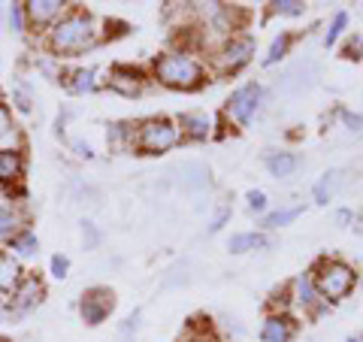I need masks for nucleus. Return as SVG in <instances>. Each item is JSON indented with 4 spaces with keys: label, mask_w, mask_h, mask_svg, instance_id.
<instances>
[{
    "label": "nucleus",
    "mask_w": 363,
    "mask_h": 342,
    "mask_svg": "<svg viewBox=\"0 0 363 342\" xmlns=\"http://www.w3.org/2000/svg\"><path fill=\"white\" fill-rule=\"evenodd\" d=\"M70 4H64V0H28L25 4V16H28V28L30 31H49L55 21H58Z\"/></svg>",
    "instance_id": "obj_9"
},
{
    "label": "nucleus",
    "mask_w": 363,
    "mask_h": 342,
    "mask_svg": "<svg viewBox=\"0 0 363 342\" xmlns=\"http://www.w3.org/2000/svg\"><path fill=\"white\" fill-rule=\"evenodd\" d=\"M104 40L100 21L85 6H70L55 25L43 33V43L55 58H76Z\"/></svg>",
    "instance_id": "obj_1"
},
{
    "label": "nucleus",
    "mask_w": 363,
    "mask_h": 342,
    "mask_svg": "<svg viewBox=\"0 0 363 342\" xmlns=\"http://www.w3.org/2000/svg\"><path fill=\"white\" fill-rule=\"evenodd\" d=\"M9 28L16 33L28 31V16H25V4H9Z\"/></svg>",
    "instance_id": "obj_27"
},
{
    "label": "nucleus",
    "mask_w": 363,
    "mask_h": 342,
    "mask_svg": "<svg viewBox=\"0 0 363 342\" xmlns=\"http://www.w3.org/2000/svg\"><path fill=\"white\" fill-rule=\"evenodd\" d=\"M227 219H230V209H227V206H224V209H221L218 215H215V221L209 224V233H218V231H221V227H224V221H227Z\"/></svg>",
    "instance_id": "obj_33"
},
{
    "label": "nucleus",
    "mask_w": 363,
    "mask_h": 342,
    "mask_svg": "<svg viewBox=\"0 0 363 342\" xmlns=\"http://www.w3.org/2000/svg\"><path fill=\"white\" fill-rule=\"evenodd\" d=\"M260 100H264V85L260 82H245L233 88L224 104V118H230L236 128H248L260 109Z\"/></svg>",
    "instance_id": "obj_6"
},
{
    "label": "nucleus",
    "mask_w": 363,
    "mask_h": 342,
    "mask_svg": "<svg viewBox=\"0 0 363 342\" xmlns=\"http://www.w3.org/2000/svg\"><path fill=\"white\" fill-rule=\"evenodd\" d=\"M43 297H45V285H43V279H37V276H25V282H21L18 288H16V294H13V300H9L6 309H13V312H28V309H33V306H40Z\"/></svg>",
    "instance_id": "obj_11"
},
{
    "label": "nucleus",
    "mask_w": 363,
    "mask_h": 342,
    "mask_svg": "<svg viewBox=\"0 0 363 342\" xmlns=\"http://www.w3.org/2000/svg\"><path fill=\"white\" fill-rule=\"evenodd\" d=\"M294 43H297V33H291V31H279V37L269 43V49L264 55V67H272V64H279V61H285L291 49H294Z\"/></svg>",
    "instance_id": "obj_17"
},
{
    "label": "nucleus",
    "mask_w": 363,
    "mask_h": 342,
    "mask_svg": "<svg viewBox=\"0 0 363 342\" xmlns=\"http://www.w3.org/2000/svg\"><path fill=\"white\" fill-rule=\"evenodd\" d=\"M67 272H70V258H67V255H55L52 258V276L55 279H67Z\"/></svg>",
    "instance_id": "obj_30"
},
{
    "label": "nucleus",
    "mask_w": 363,
    "mask_h": 342,
    "mask_svg": "<svg viewBox=\"0 0 363 342\" xmlns=\"http://www.w3.org/2000/svg\"><path fill=\"white\" fill-rule=\"evenodd\" d=\"M297 167H300V158L294 155V152H272L269 158H267V170L276 179H288V176H294L297 173Z\"/></svg>",
    "instance_id": "obj_18"
},
{
    "label": "nucleus",
    "mask_w": 363,
    "mask_h": 342,
    "mask_svg": "<svg viewBox=\"0 0 363 342\" xmlns=\"http://www.w3.org/2000/svg\"><path fill=\"white\" fill-rule=\"evenodd\" d=\"M342 116V124L348 131H363V116H357V112H348V109H342L339 112Z\"/></svg>",
    "instance_id": "obj_31"
},
{
    "label": "nucleus",
    "mask_w": 363,
    "mask_h": 342,
    "mask_svg": "<svg viewBox=\"0 0 363 342\" xmlns=\"http://www.w3.org/2000/svg\"><path fill=\"white\" fill-rule=\"evenodd\" d=\"M182 342H218V339H215V336H209L206 330H197V327H191Z\"/></svg>",
    "instance_id": "obj_32"
},
{
    "label": "nucleus",
    "mask_w": 363,
    "mask_h": 342,
    "mask_svg": "<svg viewBox=\"0 0 363 342\" xmlns=\"http://www.w3.org/2000/svg\"><path fill=\"white\" fill-rule=\"evenodd\" d=\"M357 342H363V333H360V336H357Z\"/></svg>",
    "instance_id": "obj_37"
},
{
    "label": "nucleus",
    "mask_w": 363,
    "mask_h": 342,
    "mask_svg": "<svg viewBox=\"0 0 363 342\" xmlns=\"http://www.w3.org/2000/svg\"><path fill=\"white\" fill-rule=\"evenodd\" d=\"M255 58V40L248 33H236V37L218 43V49L212 52V67L218 76H233L240 73L242 67H248Z\"/></svg>",
    "instance_id": "obj_5"
},
{
    "label": "nucleus",
    "mask_w": 363,
    "mask_h": 342,
    "mask_svg": "<svg viewBox=\"0 0 363 342\" xmlns=\"http://www.w3.org/2000/svg\"><path fill=\"white\" fill-rule=\"evenodd\" d=\"M9 248H13V255L21 260V258H37L40 255V239L33 231H18L13 239H9Z\"/></svg>",
    "instance_id": "obj_20"
},
{
    "label": "nucleus",
    "mask_w": 363,
    "mask_h": 342,
    "mask_svg": "<svg viewBox=\"0 0 363 342\" xmlns=\"http://www.w3.org/2000/svg\"><path fill=\"white\" fill-rule=\"evenodd\" d=\"M28 272L21 270V260L13 252L0 248V294H16V288L25 282Z\"/></svg>",
    "instance_id": "obj_14"
},
{
    "label": "nucleus",
    "mask_w": 363,
    "mask_h": 342,
    "mask_svg": "<svg viewBox=\"0 0 363 342\" xmlns=\"http://www.w3.org/2000/svg\"><path fill=\"white\" fill-rule=\"evenodd\" d=\"M106 85H109V91H116L121 97H136L149 85V73L133 64H112L106 73Z\"/></svg>",
    "instance_id": "obj_7"
},
{
    "label": "nucleus",
    "mask_w": 363,
    "mask_h": 342,
    "mask_svg": "<svg viewBox=\"0 0 363 342\" xmlns=\"http://www.w3.org/2000/svg\"><path fill=\"white\" fill-rule=\"evenodd\" d=\"M16 133V121H13V112L9 106L4 104V97H0V140H6V136Z\"/></svg>",
    "instance_id": "obj_28"
},
{
    "label": "nucleus",
    "mask_w": 363,
    "mask_h": 342,
    "mask_svg": "<svg viewBox=\"0 0 363 342\" xmlns=\"http://www.w3.org/2000/svg\"><path fill=\"white\" fill-rule=\"evenodd\" d=\"M339 179H342V173L339 170H330V173H324L321 179H318V185L312 188V194H315V203H324L333 197V191H336V185H339Z\"/></svg>",
    "instance_id": "obj_22"
},
{
    "label": "nucleus",
    "mask_w": 363,
    "mask_h": 342,
    "mask_svg": "<svg viewBox=\"0 0 363 342\" xmlns=\"http://www.w3.org/2000/svg\"><path fill=\"white\" fill-rule=\"evenodd\" d=\"M303 215V206H288V209H276V212H269L267 219H264V227L267 231H276V227H285L291 221H297Z\"/></svg>",
    "instance_id": "obj_23"
},
{
    "label": "nucleus",
    "mask_w": 363,
    "mask_h": 342,
    "mask_svg": "<svg viewBox=\"0 0 363 342\" xmlns=\"http://www.w3.org/2000/svg\"><path fill=\"white\" fill-rule=\"evenodd\" d=\"M291 300L303 306L306 312H318V309H324V300L318 297V291H315V282H312V272H303V276H297L291 282Z\"/></svg>",
    "instance_id": "obj_13"
},
{
    "label": "nucleus",
    "mask_w": 363,
    "mask_h": 342,
    "mask_svg": "<svg viewBox=\"0 0 363 342\" xmlns=\"http://www.w3.org/2000/svg\"><path fill=\"white\" fill-rule=\"evenodd\" d=\"M182 143V131L176 118L155 116L140 124H133V145L140 155H167Z\"/></svg>",
    "instance_id": "obj_4"
},
{
    "label": "nucleus",
    "mask_w": 363,
    "mask_h": 342,
    "mask_svg": "<svg viewBox=\"0 0 363 342\" xmlns=\"http://www.w3.org/2000/svg\"><path fill=\"white\" fill-rule=\"evenodd\" d=\"M309 272L318 297L324 303H342L357 288V270L339 258H321Z\"/></svg>",
    "instance_id": "obj_3"
},
{
    "label": "nucleus",
    "mask_w": 363,
    "mask_h": 342,
    "mask_svg": "<svg viewBox=\"0 0 363 342\" xmlns=\"http://www.w3.org/2000/svg\"><path fill=\"white\" fill-rule=\"evenodd\" d=\"M21 176H25L21 149H0V182H18Z\"/></svg>",
    "instance_id": "obj_15"
},
{
    "label": "nucleus",
    "mask_w": 363,
    "mask_h": 342,
    "mask_svg": "<svg viewBox=\"0 0 363 342\" xmlns=\"http://www.w3.org/2000/svg\"><path fill=\"white\" fill-rule=\"evenodd\" d=\"M116 309V294H112L109 288H104V285H97V288H88L82 294V300H79V312H82V321L97 327L104 324L109 312Z\"/></svg>",
    "instance_id": "obj_8"
},
{
    "label": "nucleus",
    "mask_w": 363,
    "mask_h": 342,
    "mask_svg": "<svg viewBox=\"0 0 363 342\" xmlns=\"http://www.w3.org/2000/svg\"><path fill=\"white\" fill-rule=\"evenodd\" d=\"M345 28H348V13H345V9H339V13L333 16V21H330V28H327V33H324V45H327V49H333V45L342 40Z\"/></svg>",
    "instance_id": "obj_25"
},
{
    "label": "nucleus",
    "mask_w": 363,
    "mask_h": 342,
    "mask_svg": "<svg viewBox=\"0 0 363 342\" xmlns=\"http://www.w3.org/2000/svg\"><path fill=\"white\" fill-rule=\"evenodd\" d=\"M354 221H357V233H363V209H360V215H357Z\"/></svg>",
    "instance_id": "obj_35"
},
{
    "label": "nucleus",
    "mask_w": 363,
    "mask_h": 342,
    "mask_svg": "<svg viewBox=\"0 0 363 342\" xmlns=\"http://www.w3.org/2000/svg\"><path fill=\"white\" fill-rule=\"evenodd\" d=\"M67 88L73 91V94H88V91L97 88V70H91V67H79V70L67 73Z\"/></svg>",
    "instance_id": "obj_21"
},
{
    "label": "nucleus",
    "mask_w": 363,
    "mask_h": 342,
    "mask_svg": "<svg viewBox=\"0 0 363 342\" xmlns=\"http://www.w3.org/2000/svg\"><path fill=\"white\" fill-rule=\"evenodd\" d=\"M179 131H182V140H191V143H206L209 136L215 133L212 128V118L206 112H185V116H179Z\"/></svg>",
    "instance_id": "obj_12"
},
{
    "label": "nucleus",
    "mask_w": 363,
    "mask_h": 342,
    "mask_svg": "<svg viewBox=\"0 0 363 342\" xmlns=\"http://www.w3.org/2000/svg\"><path fill=\"white\" fill-rule=\"evenodd\" d=\"M269 13L272 16H285V18H300V16H306V4L303 0H272Z\"/></svg>",
    "instance_id": "obj_24"
},
{
    "label": "nucleus",
    "mask_w": 363,
    "mask_h": 342,
    "mask_svg": "<svg viewBox=\"0 0 363 342\" xmlns=\"http://www.w3.org/2000/svg\"><path fill=\"white\" fill-rule=\"evenodd\" d=\"M152 79L169 91H197L209 82V70L194 52L169 49L152 61Z\"/></svg>",
    "instance_id": "obj_2"
},
{
    "label": "nucleus",
    "mask_w": 363,
    "mask_h": 342,
    "mask_svg": "<svg viewBox=\"0 0 363 342\" xmlns=\"http://www.w3.org/2000/svg\"><path fill=\"white\" fill-rule=\"evenodd\" d=\"M269 246V236L267 233H257V231H248V233H233L227 248H230V255H245L252 252V248H267Z\"/></svg>",
    "instance_id": "obj_19"
},
{
    "label": "nucleus",
    "mask_w": 363,
    "mask_h": 342,
    "mask_svg": "<svg viewBox=\"0 0 363 342\" xmlns=\"http://www.w3.org/2000/svg\"><path fill=\"white\" fill-rule=\"evenodd\" d=\"M345 342H357V339H345Z\"/></svg>",
    "instance_id": "obj_38"
},
{
    "label": "nucleus",
    "mask_w": 363,
    "mask_h": 342,
    "mask_svg": "<svg viewBox=\"0 0 363 342\" xmlns=\"http://www.w3.org/2000/svg\"><path fill=\"white\" fill-rule=\"evenodd\" d=\"M18 231H25V212L18 206H6V203H0V239H13Z\"/></svg>",
    "instance_id": "obj_16"
},
{
    "label": "nucleus",
    "mask_w": 363,
    "mask_h": 342,
    "mask_svg": "<svg viewBox=\"0 0 363 342\" xmlns=\"http://www.w3.org/2000/svg\"><path fill=\"white\" fill-rule=\"evenodd\" d=\"M4 315H6V303L0 300V321H4Z\"/></svg>",
    "instance_id": "obj_36"
},
{
    "label": "nucleus",
    "mask_w": 363,
    "mask_h": 342,
    "mask_svg": "<svg viewBox=\"0 0 363 342\" xmlns=\"http://www.w3.org/2000/svg\"><path fill=\"white\" fill-rule=\"evenodd\" d=\"M245 206H248V212H267V194L264 191H248L245 194Z\"/></svg>",
    "instance_id": "obj_29"
},
{
    "label": "nucleus",
    "mask_w": 363,
    "mask_h": 342,
    "mask_svg": "<svg viewBox=\"0 0 363 342\" xmlns=\"http://www.w3.org/2000/svg\"><path fill=\"white\" fill-rule=\"evenodd\" d=\"M297 321L288 312H269L260 324V342H294Z\"/></svg>",
    "instance_id": "obj_10"
},
{
    "label": "nucleus",
    "mask_w": 363,
    "mask_h": 342,
    "mask_svg": "<svg viewBox=\"0 0 363 342\" xmlns=\"http://www.w3.org/2000/svg\"><path fill=\"white\" fill-rule=\"evenodd\" d=\"M351 219H354V215H351V209H339V212H336V221L342 224V227H345Z\"/></svg>",
    "instance_id": "obj_34"
},
{
    "label": "nucleus",
    "mask_w": 363,
    "mask_h": 342,
    "mask_svg": "<svg viewBox=\"0 0 363 342\" xmlns=\"http://www.w3.org/2000/svg\"><path fill=\"white\" fill-rule=\"evenodd\" d=\"M339 55H342L345 61H360L363 58V37H360V33H351V37L342 43Z\"/></svg>",
    "instance_id": "obj_26"
}]
</instances>
